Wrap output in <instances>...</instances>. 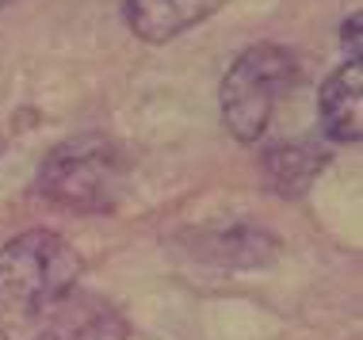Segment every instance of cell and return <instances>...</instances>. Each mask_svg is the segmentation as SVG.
Here are the masks:
<instances>
[{
  "mask_svg": "<svg viewBox=\"0 0 363 340\" xmlns=\"http://www.w3.org/2000/svg\"><path fill=\"white\" fill-rule=\"evenodd\" d=\"M0 340H8V336H4V333H0Z\"/></svg>",
  "mask_w": 363,
  "mask_h": 340,
  "instance_id": "11",
  "label": "cell"
},
{
  "mask_svg": "<svg viewBox=\"0 0 363 340\" xmlns=\"http://www.w3.org/2000/svg\"><path fill=\"white\" fill-rule=\"evenodd\" d=\"M329 153L318 142H294V145H276L264 157V172H268L272 188L279 196H302L313 183L321 169H325Z\"/></svg>",
  "mask_w": 363,
  "mask_h": 340,
  "instance_id": "8",
  "label": "cell"
},
{
  "mask_svg": "<svg viewBox=\"0 0 363 340\" xmlns=\"http://www.w3.org/2000/svg\"><path fill=\"white\" fill-rule=\"evenodd\" d=\"M298 76V62L276 42L249 46L222 76V123L238 142H257L272 126L283 92Z\"/></svg>",
  "mask_w": 363,
  "mask_h": 340,
  "instance_id": "3",
  "label": "cell"
},
{
  "mask_svg": "<svg viewBox=\"0 0 363 340\" xmlns=\"http://www.w3.org/2000/svg\"><path fill=\"white\" fill-rule=\"evenodd\" d=\"M225 0H123L130 31L145 42H169L188 27L214 16Z\"/></svg>",
  "mask_w": 363,
  "mask_h": 340,
  "instance_id": "5",
  "label": "cell"
},
{
  "mask_svg": "<svg viewBox=\"0 0 363 340\" xmlns=\"http://www.w3.org/2000/svg\"><path fill=\"white\" fill-rule=\"evenodd\" d=\"M126 333H130L126 317L107 298L73 287L69 295L35 314L31 340H126Z\"/></svg>",
  "mask_w": 363,
  "mask_h": 340,
  "instance_id": "4",
  "label": "cell"
},
{
  "mask_svg": "<svg viewBox=\"0 0 363 340\" xmlns=\"http://www.w3.org/2000/svg\"><path fill=\"white\" fill-rule=\"evenodd\" d=\"M318 115H321V130L333 142H359L363 138V69H359V62L340 65L321 84Z\"/></svg>",
  "mask_w": 363,
  "mask_h": 340,
  "instance_id": "6",
  "label": "cell"
},
{
  "mask_svg": "<svg viewBox=\"0 0 363 340\" xmlns=\"http://www.w3.org/2000/svg\"><path fill=\"white\" fill-rule=\"evenodd\" d=\"M276 252H279V241L252 226L211 230L203 237H195V256L222 268H260V264H272Z\"/></svg>",
  "mask_w": 363,
  "mask_h": 340,
  "instance_id": "7",
  "label": "cell"
},
{
  "mask_svg": "<svg viewBox=\"0 0 363 340\" xmlns=\"http://www.w3.org/2000/svg\"><path fill=\"white\" fill-rule=\"evenodd\" d=\"M81 279V256L50 230L19 233L0 249V310L35 317L38 310L69 295Z\"/></svg>",
  "mask_w": 363,
  "mask_h": 340,
  "instance_id": "2",
  "label": "cell"
},
{
  "mask_svg": "<svg viewBox=\"0 0 363 340\" xmlns=\"http://www.w3.org/2000/svg\"><path fill=\"white\" fill-rule=\"evenodd\" d=\"M345 50L352 54V62H359V16H352L345 23Z\"/></svg>",
  "mask_w": 363,
  "mask_h": 340,
  "instance_id": "9",
  "label": "cell"
},
{
  "mask_svg": "<svg viewBox=\"0 0 363 340\" xmlns=\"http://www.w3.org/2000/svg\"><path fill=\"white\" fill-rule=\"evenodd\" d=\"M4 4H8V0H0V8H4Z\"/></svg>",
  "mask_w": 363,
  "mask_h": 340,
  "instance_id": "10",
  "label": "cell"
},
{
  "mask_svg": "<svg viewBox=\"0 0 363 340\" xmlns=\"http://www.w3.org/2000/svg\"><path fill=\"white\" fill-rule=\"evenodd\" d=\"M35 191L69 215H104L126 191V161L104 134H77L46 153Z\"/></svg>",
  "mask_w": 363,
  "mask_h": 340,
  "instance_id": "1",
  "label": "cell"
}]
</instances>
